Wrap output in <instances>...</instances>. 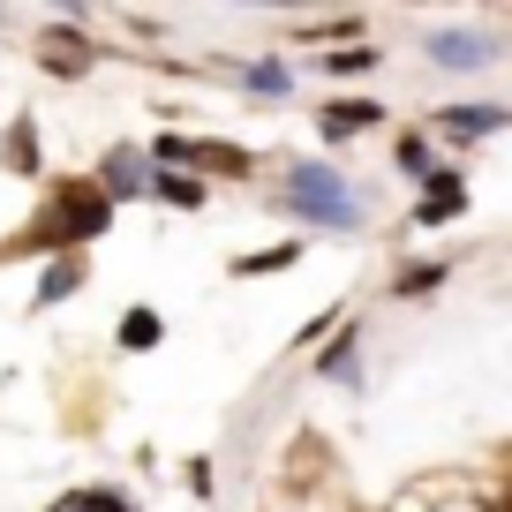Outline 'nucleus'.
<instances>
[{"instance_id":"obj_1","label":"nucleus","mask_w":512,"mask_h":512,"mask_svg":"<svg viewBox=\"0 0 512 512\" xmlns=\"http://www.w3.org/2000/svg\"><path fill=\"white\" fill-rule=\"evenodd\" d=\"M272 211H287V219H302V226H324V234H362V219H369V204L332 166H287L279 189H272Z\"/></svg>"},{"instance_id":"obj_2","label":"nucleus","mask_w":512,"mask_h":512,"mask_svg":"<svg viewBox=\"0 0 512 512\" xmlns=\"http://www.w3.org/2000/svg\"><path fill=\"white\" fill-rule=\"evenodd\" d=\"M113 226V204L91 181H61L46 204V219L31 226V241H16V256H83V241H98Z\"/></svg>"},{"instance_id":"obj_3","label":"nucleus","mask_w":512,"mask_h":512,"mask_svg":"<svg viewBox=\"0 0 512 512\" xmlns=\"http://www.w3.org/2000/svg\"><path fill=\"white\" fill-rule=\"evenodd\" d=\"M106 204H128V196H151V159L136 144H121V151H106V166H98V181H91Z\"/></svg>"},{"instance_id":"obj_4","label":"nucleus","mask_w":512,"mask_h":512,"mask_svg":"<svg viewBox=\"0 0 512 512\" xmlns=\"http://www.w3.org/2000/svg\"><path fill=\"white\" fill-rule=\"evenodd\" d=\"M38 68L61 76V83H76V76H91V68H98V46H91V38H76L68 23H53L46 46H38Z\"/></svg>"},{"instance_id":"obj_5","label":"nucleus","mask_w":512,"mask_h":512,"mask_svg":"<svg viewBox=\"0 0 512 512\" xmlns=\"http://www.w3.org/2000/svg\"><path fill=\"white\" fill-rule=\"evenodd\" d=\"M422 53H430L437 68H460V76H467V68H490L497 61V38H482V31H430V38H422Z\"/></svg>"},{"instance_id":"obj_6","label":"nucleus","mask_w":512,"mask_h":512,"mask_svg":"<svg viewBox=\"0 0 512 512\" xmlns=\"http://www.w3.org/2000/svg\"><path fill=\"white\" fill-rule=\"evenodd\" d=\"M430 121H437L445 144H482V136H505L512 113L505 106H445V113H430Z\"/></svg>"},{"instance_id":"obj_7","label":"nucleus","mask_w":512,"mask_h":512,"mask_svg":"<svg viewBox=\"0 0 512 512\" xmlns=\"http://www.w3.org/2000/svg\"><path fill=\"white\" fill-rule=\"evenodd\" d=\"M377 121H384V106H377V98H324L317 136H324V144H347V136H369Z\"/></svg>"},{"instance_id":"obj_8","label":"nucleus","mask_w":512,"mask_h":512,"mask_svg":"<svg viewBox=\"0 0 512 512\" xmlns=\"http://www.w3.org/2000/svg\"><path fill=\"white\" fill-rule=\"evenodd\" d=\"M422 204H415V226H445V219H460L467 211V181L452 174V166H430V174H422Z\"/></svg>"},{"instance_id":"obj_9","label":"nucleus","mask_w":512,"mask_h":512,"mask_svg":"<svg viewBox=\"0 0 512 512\" xmlns=\"http://www.w3.org/2000/svg\"><path fill=\"white\" fill-rule=\"evenodd\" d=\"M0 166H8L16 181H38V174H46V159H38V121H31V113H16V121L0 128Z\"/></svg>"},{"instance_id":"obj_10","label":"nucleus","mask_w":512,"mask_h":512,"mask_svg":"<svg viewBox=\"0 0 512 512\" xmlns=\"http://www.w3.org/2000/svg\"><path fill=\"white\" fill-rule=\"evenodd\" d=\"M317 377L339 384V392H354V384H362V324H339L332 354H317Z\"/></svg>"},{"instance_id":"obj_11","label":"nucleus","mask_w":512,"mask_h":512,"mask_svg":"<svg viewBox=\"0 0 512 512\" xmlns=\"http://www.w3.org/2000/svg\"><path fill=\"white\" fill-rule=\"evenodd\" d=\"M159 339H166V317H159V309H144V302H136V309L121 317V332H113V347H121V354H151Z\"/></svg>"},{"instance_id":"obj_12","label":"nucleus","mask_w":512,"mask_h":512,"mask_svg":"<svg viewBox=\"0 0 512 512\" xmlns=\"http://www.w3.org/2000/svg\"><path fill=\"white\" fill-rule=\"evenodd\" d=\"M76 287H83V256H53L46 272H38V294H31V302H38V309H53V302H68Z\"/></svg>"},{"instance_id":"obj_13","label":"nucleus","mask_w":512,"mask_h":512,"mask_svg":"<svg viewBox=\"0 0 512 512\" xmlns=\"http://www.w3.org/2000/svg\"><path fill=\"white\" fill-rule=\"evenodd\" d=\"M151 196H159V204H174V211H196L211 189H204L196 174H174V166H151Z\"/></svg>"},{"instance_id":"obj_14","label":"nucleus","mask_w":512,"mask_h":512,"mask_svg":"<svg viewBox=\"0 0 512 512\" xmlns=\"http://www.w3.org/2000/svg\"><path fill=\"white\" fill-rule=\"evenodd\" d=\"M287 264H302V241H272V249L234 256V279H264V272H287Z\"/></svg>"},{"instance_id":"obj_15","label":"nucleus","mask_w":512,"mask_h":512,"mask_svg":"<svg viewBox=\"0 0 512 512\" xmlns=\"http://www.w3.org/2000/svg\"><path fill=\"white\" fill-rule=\"evenodd\" d=\"M377 61H384V53L369 46V38H354V46H339V53H317V68H324V76H369Z\"/></svg>"},{"instance_id":"obj_16","label":"nucleus","mask_w":512,"mask_h":512,"mask_svg":"<svg viewBox=\"0 0 512 512\" xmlns=\"http://www.w3.org/2000/svg\"><path fill=\"white\" fill-rule=\"evenodd\" d=\"M189 166H219V174H256V159L241 144H196L189 136Z\"/></svg>"},{"instance_id":"obj_17","label":"nucleus","mask_w":512,"mask_h":512,"mask_svg":"<svg viewBox=\"0 0 512 512\" xmlns=\"http://www.w3.org/2000/svg\"><path fill=\"white\" fill-rule=\"evenodd\" d=\"M392 159H400V174L407 181H422L437 166V151H430V136H422V128H400V144H392Z\"/></svg>"},{"instance_id":"obj_18","label":"nucleus","mask_w":512,"mask_h":512,"mask_svg":"<svg viewBox=\"0 0 512 512\" xmlns=\"http://www.w3.org/2000/svg\"><path fill=\"white\" fill-rule=\"evenodd\" d=\"M452 279V264H415V272H400L392 279V294H400V302H430L437 287H445Z\"/></svg>"},{"instance_id":"obj_19","label":"nucleus","mask_w":512,"mask_h":512,"mask_svg":"<svg viewBox=\"0 0 512 512\" xmlns=\"http://www.w3.org/2000/svg\"><path fill=\"white\" fill-rule=\"evenodd\" d=\"M241 83H249V91H264V98H287V91H294V68H287V61H256V68H241Z\"/></svg>"}]
</instances>
